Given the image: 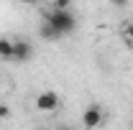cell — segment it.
<instances>
[{"label": "cell", "mask_w": 133, "mask_h": 130, "mask_svg": "<svg viewBox=\"0 0 133 130\" xmlns=\"http://www.w3.org/2000/svg\"><path fill=\"white\" fill-rule=\"evenodd\" d=\"M31 54H33V49H31L28 41H23V38H16L13 41V61H28Z\"/></svg>", "instance_id": "obj_4"}, {"label": "cell", "mask_w": 133, "mask_h": 130, "mask_svg": "<svg viewBox=\"0 0 133 130\" xmlns=\"http://www.w3.org/2000/svg\"><path fill=\"white\" fill-rule=\"evenodd\" d=\"M16 3H21V5H38L41 0H16Z\"/></svg>", "instance_id": "obj_10"}, {"label": "cell", "mask_w": 133, "mask_h": 130, "mask_svg": "<svg viewBox=\"0 0 133 130\" xmlns=\"http://www.w3.org/2000/svg\"><path fill=\"white\" fill-rule=\"evenodd\" d=\"M0 59L13 61V41L10 38H0Z\"/></svg>", "instance_id": "obj_6"}, {"label": "cell", "mask_w": 133, "mask_h": 130, "mask_svg": "<svg viewBox=\"0 0 133 130\" xmlns=\"http://www.w3.org/2000/svg\"><path fill=\"white\" fill-rule=\"evenodd\" d=\"M5 117H10V107L8 105H0V120H5Z\"/></svg>", "instance_id": "obj_9"}, {"label": "cell", "mask_w": 133, "mask_h": 130, "mask_svg": "<svg viewBox=\"0 0 133 130\" xmlns=\"http://www.w3.org/2000/svg\"><path fill=\"white\" fill-rule=\"evenodd\" d=\"M123 36H125V41H128V44H133V20H131V23H125Z\"/></svg>", "instance_id": "obj_7"}, {"label": "cell", "mask_w": 133, "mask_h": 130, "mask_svg": "<svg viewBox=\"0 0 133 130\" xmlns=\"http://www.w3.org/2000/svg\"><path fill=\"white\" fill-rule=\"evenodd\" d=\"M102 120H105V112H102V107H100V105H90V107L82 112V122H84V128H87V130L100 128V125H102Z\"/></svg>", "instance_id": "obj_2"}, {"label": "cell", "mask_w": 133, "mask_h": 130, "mask_svg": "<svg viewBox=\"0 0 133 130\" xmlns=\"http://www.w3.org/2000/svg\"><path fill=\"white\" fill-rule=\"evenodd\" d=\"M41 20L51 23L56 31L62 33V36H72V33L77 31V18H74V13H72V10H59V8H51V10H46V13H44V18H41Z\"/></svg>", "instance_id": "obj_1"}, {"label": "cell", "mask_w": 133, "mask_h": 130, "mask_svg": "<svg viewBox=\"0 0 133 130\" xmlns=\"http://www.w3.org/2000/svg\"><path fill=\"white\" fill-rule=\"evenodd\" d=\"M113 5H118V8H123V5H128V0H110Z\"/></svg>", "instance_id": "obj_11"}, {"label": "cell", "mask_w": 133, "mask_h": 130, "mask_svg": "<svg viewBox=\"0 0 133 130\" xmlns=\"http://www.w3.org/2000/svg\"><path fill=\"white\" fill-rule=\"evenodd\" d=\"M38 33H41V38H46V41H59V38H62V33L56 31L51 23H46V20H41V26H38Z\"/></svg>", "instance_id": "obj_5"}, {"label": "cell", "mask_w": 133, "mask_h": 130, "mask_svg": "<svg viewBox=\"0 0 133 130\" xmlns=\"http://www.w3.org/2000/svg\"><path fill=\"white\" fill-rule=\"evenodd\" d=\"M36 107L41 112H56L59 110V95L51 92V89H44L38 97H36Z\"/></svg>", "instance_id": "obj_3"}, {"label": "cell", "mask_w": 133, "mask_h": 130, "mask_svg": "<svg viewBox=\"0 0 133 130\" xmlns=\"http://www.w3.org/2000/svg\"><path fill=\"white\" fill-rule=\"evenodd\" d=\"M54 8H59V10H72V0H54Z\"/></svg>", "instance_id": "obj_8"}, {"label": "cell", "mask_w": 133, "mask_h": 130, "mask_svg": "<svg viewBox=\"0 0 133 130\" xmlns=\"http://www.w3.org/2000/svg\"><path fill=\"white\" fill-rule=\"evenodd\" d=\"M62 130H72V128H62Z\"/></svg>", "instance_id": "obj_12"}]
</instances>
